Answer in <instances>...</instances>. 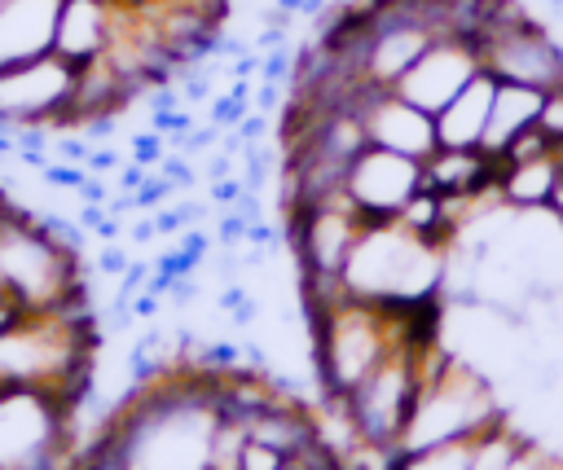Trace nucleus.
I'll list each match as a JSON object with an SVG mask.
<instances>
[{"label":"nucleus","instance_id":"obj_8","mask_svg":"<svg viewBox=\"0 0 563 470\" xmlns=\"http://www.w3.org/2000/svg\"><path fill=\"white\" fill-rule=\"evenodd\" d=\"M484 70L479 44L471 35H435L427 44V53L396 79V92L422 110H444L475 75Z\"/></svg>","mask_w":563,"mask_h":470},{"label":"nucleus","instance_id":"obj_18","mask_svg":"<svg viewBox=\"0 0 563 470\" xmlns=\"http://www.w3.org/2000/svg\"><path fill=\"white\" fill-rule=\"evenodd\" d=\"M537 127L559 145L563 141V83H554V88H545V105H541V119H537Z\"/></svg>","mask_w":563,"mask_h":470},{"label":"nucleus","instance_id":"obj_15","mask_svg":"<svg viewBox=\"0 0 563 470\" xmlns=\"http://www.w3.org/2000/svg\"><path fill=\"white\" fill-rule=\"evenodd\" d=\"M422 176H427V189H435V193H475V189L497 180V163L484 149H449V145H440L422 163Z\"/></svg>","mask_w":563,"mask_h":470},{"label":"nucleus","instance_id":"obj_2","mask_svg":"<svg viewBox=\"0 0 563 470\" xmlns=\"http://www.w3.org/2000/svg\"><path fill=\"white\" fill-rule=\"evenodd\" d=\"M0 290L9 299H18L26 312L66 307L75 299H88V277H84L79 250L66 246L18 198L0 211Z\"/></svg>","mask_w":563,"mask_h":470},{"label":"nucleus","instance_id":"obj_10","mask_svg":"<svg viewBox=\"0 0 563 470\" xmlns=\"http://www.w3.org/2000/svg\"><path fill=\"white\" fill-rule=\"evenodd\" d=\"M119 18H123V0H62L53 53H62L75 66L106 57L119 35Z\"/></svg>","mask_w":563,"mask_h":470},{"label":"nucleus","instance_id":"obj_11","mask_svg":"<svg viewBox=\"0 0 563 470\" xmlns=\"http://www.w3.org/2000/svg\"><path fill=\"white\" fill-rule=\"evenodd\" d=\"M62 0H0V66L53 53Z\"/></svg>","mask_w":563,"mask_h":470},{"label":"nucleus","instance_id":"obj_5","mask_svg":"<svg viewBox=\"0 0 563 470\" xmlns=\"http://www.w3.org/2000/svg\"><path fill=\"white\" fill-rule=\"evenodd\" d=\"M79 88V66L62 53H40L18 66H0V136L22 127L66 132Z\"/></svg>","mask_w":563,"mask_h":470},{"label":"nucleus","instance_id":"obj_9","mask_svg":"<svg viewBox=\"0 0 563 470\" xmlns=\"http://www.w3.org/2000/svg\"><path fill=\"white\" fill-rule=\"evenodd\" d=\"M356 114L365 123V141L369 145H383V149H396V154H409V158H431L440 149L435 141V114L405 101L396 88H378V83H365L361 101H356Z\"/></svg>","mask_w":563,"mask_h":470},{"label":"nucleus","instance_id":"obj_19","mask_svg":"<svg viewBox=\"0 0 563 470\" xmlns=\"http://www.w3.org/2000/svg\"><path fill=\"white\" fill-rule=\"evenodd\" d=\"M22 312H26V307H22L18 299H9V294L0 290V334H4V329H9V325H13L18 316H22Z\"/></svg>","mask_w":563,"mask_h":470},{"label":"nucleus","instance_id":"obj_4","mask_svg":"<svg viewBox=\"0 0 563 470\" xmlns=\"http://www.w3.org/2000/svg\"><path fill=\"white\" fill-rule=\"evenodd\" d=\"M70 404L35 387H0V470H70Z\"/></svg>","mask_w":563,"mask_h":470},{"label":"nucleus","instance_id":"obj_13","mask_svg":"<svg viewBox=\"0 0 563 470\" xmlns=\"http://www.w3.org/2000/svg\"><path fill=\"white\" fill-rule=\"evenodd\" d=\"M541 105H545V88H532V83H515V79H497V92H493V110H488V132H484V154L497 163L515 136H523L528 127H537L541 119Z\"/></svg>","mask_w":563,"mask_h":470},{"label":"nucleus","instance_id":"obj_7","mask_svg":"<svg viewBox=\"0 0 563 470\" xmlns=\"http://www.w3.org/2000/svg\"><path fill=\"white\" fill-rule=\"evenodd\" d=\"M418 189H427L422 158H409V154H396V149H383V145H365L352 158L347 180H343V193L352 198V206L369 224L374 220H396Z\"/></svg>","mask_w":563,"mask_h":470},{"label":"nucleus","instance_id":"obj_12","mask_svg":"<svg viewBox=\"0 0 563 470\" xmlns=\"http://www.w3.org/2000/svg\"><path fill=\"white\" fill-rule=\"evenodd\" d=\"M493 92H497V75L479 70L444 110H435V141L449 149H479L488 132Z\"/></svg>","mask_w":563,"mask_h":470},{"label":"nucleus","instance_id":"obj_16","mask_svg":"<svg viewBox=\"0 0 563 470\" xmlns=\"http://www.w3.org/2000/svg\"><path fill=\"white\" fill-rule=\"evenodd\" d=\"M471 439H453V444H435V448H409L400 452L396 448V461L391 470H471Z\"/></svg>","mask_w":563,"mask_h":470},{"label":"nucleus","instance_id":"obj_1","mask_svg":"<svg viewBox=\"0 0 563 470\" xmlns=\"http://www.w3.org/2000/svg\"><path fill=\"white\" fill-rule=\"evenodd\" d=\"M444 268H449L444 242H431L400 220H374L361 228L343 264V290L369 303L422 307L444 299Z\"/></svg>","mask_w":563,"mask_h":470},{"label":"nucleus","instance_id":"obj_22","mask_svg":"<svg viewBox=\"0 0 563 470\" xmlns=\"http://www.w3.org/2000/svg\"><path fill=\"white\" fill-rule=\"evenodd\" d=\"M339 470H343V466H339Z\"/></svg>","mask_w":563,"mask_h":470},{"label":"nucleus","instance_id":"obj_21","mask_svg":"<svg viewBox=\"0 0 563 470\" xmlns=\"http://www.w3.org/2000/svg\"><path fill=\"white\" fill-rule=\"evenodd\" d=\"M559 158H563V141H559Z\"/></svg>","mask_w":563,"mask_h":470},{"label":"nucleus","instance_id":"obj_6","mask_svg":"<svg viewBox=\"0 0 563 470\" xmlns=\"http://www.w3.org/2000/svg\"><path fill=\"white\" fill-rule=\"evenodd\" d=\"M440 338V334H435ZM418 387H422V369H418V343H405L396 347L378 369H369L343 400H347V413L361 430L365 444H378V448H396L400 435H405V422L413 413V400H418Z\"/></svg>","mask_w":563,"mask_h":470},{"label":"nucleus","instance_id":"obj_14","mask_svg":"<svg viewBox=\"0 0 563 470\" xmlns=\"http://www.w3.org/2000/svg\"><path fill=\"white\" fill-rule=\"evenodd\" d=\"M559 180H563L559 145L545 149V154H532V158H519V163H501L497 167L501 202L515 206V211H541V206H550Z\"/></svg>","mask_w":563,"mask_h":470},{"label":"nucleus","instance_id":"obj_20","mask_svg":"<svg viewBox=\"0 0 563 470\" xmlns=\"http://www.w3.org/2000/svg\"><path fill=\"white\" fill-rule=\"evenodd\" d=\"M550 211L563 220V180H559V189H554V198H550Z\"/></svg>","mask_w":563,"mask_h":470},{"label":"nucleus","instance_id":"obj_17","mask_svg":"<svg viewBox=\"0 0 563 470\" xmlns=\"http://www.w3.org/2000/svg\"><path fill=\"white\" fill-rule=\"evenodd\" d=\"M286 461H290V457H286L282 448H273V444L246 435V448H242V466H238V470H286Z\"/></svg>","mask_w":563,"mask_h":470},{"label":"nucleus","instance_id":"obj_3","mask_svg":"<svg viewBox=\"0 0 563 470\" xmlns=\"http://www.w3.org/2000/svg\"><path fill=\"white\" fill-rule=\"evenodd\" d=\"M501 417H510V409L501 404L493 378L479 373L471 360L449 351L444 365L422 378L413 413H409L405 435H400L396 448L409 452V448H435V444L471 439V435L488 430Z\"/></svg>","mask_w":563,"mask_h":470}]
</instances>
